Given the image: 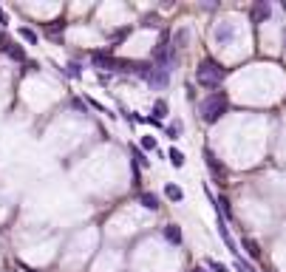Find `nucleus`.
<instances>
[{
  "label": "nucleus",
  "instance_id": "1",
  "mask_svg": "<svg viewBox=\"0 0 286 272\" xmlns=\"http://www.w3.org/2000/svg\"><path fill=\"white\" fill-rule=\"evenodd\" d=\"M227 74H230V68H224L216 57H204V60L199 62V68H196V82L213 94V91H221Z\"/></svg>",
  "mask_w": 286,
  "mask_h": 272
},
{
  "label": "nucleus",
  "instance_id": "2",
  "mask_svg": "<svg viewBox=\"0 0 286 272\" xmlns=\"http://www.w3.org/2000/svg\"><path fill=\"white\" fill-rule=\"evenodd\" d=\"M230 111V99H227V91L221 88V91H213V94H207V97L199 102V116L201 122L207 125H216L221 116Z\"/></svg>",
  "mask_w": 286,
  "mask_h": 272
},
{
  "label": "nucleus",
  "instance_id": "3",
  "mask_svg": "<svg viewBox=\"0 0 286 272\" xmlns=\"http://www.w3.org/2000/svg\"><path fill=\"white\" fill-rule=\"evenodd\" d=\"M201 156H204V165H207V170L213 173V179H216V182H227L230 170H227V167L221 165V162H218L216 153H213L210 148H204V150H201Z\"/></svg>",
  "mask_w": 286,
  "mask_h": 272
},
{
  "label": "nucleus",
  "instance_id": "4",
  "mask_svg": "<svg viewBox=\"0 0 286 272\" xmlns=\"http://www.w3.org/2000/svg\"><path fill=\"white\" fill-rule=\"evenodd\" d=\"M269 17H272V6H269L267 0H258V3L250 9V23L252 26H261V23H267Z\"/></svg>",
  "mask_w": 286,
  "mask_h": 272
},
{
  "label": "nucleus",
  "instance_id": "5",
  "mask_svg": "<svg viewBox=\"0 0 286 272\" xmlns=\"http://www.w3.org/2000/svg\"><path fill=\"white\" fill-rule=\"evenodd\" d=\"M91 60H94L96 68H105V71H113V74H116V62H119V57H113V54H108V51H94L91 54Z\"/></svg>",
  "mask_w": 286,
  "mask_h": 272
},
{
  "label": "nucleus",
  "instance_id": "6",
  "mask_svg": "<svg viewBox=\"0 0 286 272\" xmlns=\"http://www.w3.org/2000/svg\"><path fill=\"white\" fill-rule=\"evenodd\" d=\"M148 85L150 88H156V91H165L167 85H170V71L167 68H153V74H150V79H148Z\"/></svg>",
  "mask_w": 286,
  "mask_h": 272
},
{
  "label": "nucleus",
  "instance_id": "7",
  "mask_svg": "<svg viewBox=\"0 0 286 272\" xmlns=\"http://www.w3.org/2000/svg\"><path fill=\"white\" fill-rule=\"evenodd\" d=\"M159 233H162V238H165L167 244H173V247H182L184 236H182V227H179V224H165V227L159 230Z\"/></svg>",
  "mask_w": 286,
  "mask_h": 272
},
{
  "label": "nucleus",
  "instance_id": "8",
  "mask_svg": "<svg viewBox=\"0 0 286 272\" xmlns=\"http://www.w3.org/2000/svg\"><path fill=\"white\" fill-rule=\"evenodd\" d=\"M0 51H3V54H9L11 60H17V62H23V60H26V51H23V48H20L17 43H11L9 37H0Z\"/></svg>",
  "mask_w": 286,
  "mask_h": 272
},
{
  "label": "nucleus",
  "instance_id": "9",
  "mask_svg": "<svg viewBox=\"0 0 286 272\" xmlns=\"http://www.w3.org/2000/svg\"><path fill=\"white\" fill-rule=\"evenodd\" d=\"M213 37H216V43H218V45H227V43H230V40L235 37L233 23H218L216 31H213Z\"/></svg>",
  "mask_w": 286,
  "mask_h": 272
},
{
  "label": "nucleus",
  "instance_id": "10",
  "mask_svg": "<svg viewBox=\"0 0 286 272\" xmlns=\"http://www.w3.org/2000/svg\"><path fill=\"white\" fill-rule=\"evenodd\" d=\"M139 204H142L145 210H150V213H156L159 207H162L159 196H156V193H150V190H142V193H139Z\"/></svg>",
  "mask_w": 286,
  "mask_h": 272
},
{
  "label": "nucleus",
  "instance_id": "11",
  "mask_svg": "<svg viewBox=\"0 0 286 272\" xmlns=\"http://www.w3.org/2000/svg\"><path fill=\"white\" fill-rule=\"evenodd\" d=\"M187 45H190V28L179 26L173 31V48H176V51H182V48H187Z\"/></svg>",
  "mask_w": 286,
  "mask_h": 272
},
{
  "label": "nucleus",
  "instance_id": "12",
  "mask_svg": "<svg viewBox=\"0 0 286 272\" xmlns=\"http://www.w3.org/2000/svg\"><path fill=\"white\" fill-rule=\"evenodd\" d=\"M218 236H221V241L227 244V250L230 253H238V247H235V241H233V236H230V230H227V221L218 216Z\"/></svg>",
  "mask_w": 286,
  "mask_h": 272
},
{
  "label": "nucleus",
  "instance_id": "13",
  "mask_svg": "<svg viewBox=\"0 0 286 272\" xmlns=\"http://www.w3.org/2000/svg\"><path fill=\"white\" fill-rule=\"evenodd\" d=\"M216 207H218V216H221L224 221H233V204H230V199H227V196H218Z\"/></svg>",
  "mask_w": 286,
  "mask_h": 272
},
{
  "label": "nucleus",
  "instance_id": "14",
  "mask_svg": "<svg viewBox=\"0 0 286 272\" xmlns=\"http://www.w3.org/2000/svg\"><path fill=\"white\" fill-rule=\"evenodd\" d=\"M165 196H167V199H170L173 204L184 202V190H182L179 185H173V182H170V185H165Z\"/></svg>",
  "mask_w": 286,
  "mask_h": 272
},
{
  "label": "nucleus",
  "instance_id": "15",
  "mask_svg": "<svg viewBox=\"0 0 286 272\" xmlns=\"http://www.w3.org/2000/svg\"><path fill=\"white\" fill-rule=\"evenodd\" d=\"M167 114H170V105H167V99H156V102H153V119H156V122H162Z\"/></svg>",
  "mask_w": 286,
  "mask_h": 272
},
{
  "label": "nucleus",
  "instance_id": "16",
  "mask_svg": "<svg viewBox=\"0 0 286 272\" xmlns=\"http://www.w3.org/2000/svg\"><path fill=\"white\" fill-rule=\"evenodd\" d=\"M241 247L247 250V255H250V258H255V261L261 258V244L255 241V238H244V241H241Z\"/></svg>",
  "mask_w": 286,
  "mask_h": 272
},
{
  "label": "nucleus",
  "instance_id": "17",
  "mask_svg": "<svg viewBox=\"0 0 286 272\" xmlns=\"http://www.w3.org/2000/svg\"><path fill=\"white\" fill-rule=\"evenodd\" d=\"M139 23H142V28H159L162 26V17H159L156 11H148V14H142Z\"/></svg>",
  "mask_w": 286,
  "mask_h": 272
},
{
  "label": "nucleus",
  "instance_id": "18",
  "mask_svg": "<svg viewBox=\"0 0 286 272\" xmlns=\"http://www.w3.org/2000/svg\"><path fill=\"white\" fill-rule=\"evenodd\" d=\"M167 159H170V165L173 167H184V153L179 148H170L167 150Z\"/></svg>",
  "mask_w": 286,
  "mask_h": 272
},
{
  "label": "nucleus",
  "instance_id": "19",
  "mask_svg": "<svg viewBox=\"0 0 286 272\" xmlns=\"http://www.w3.org/2000/svg\"><path fill=\"white\" fill-rule=\"evenodd\" d=\"M204 267H207V270H213V272H230V267H227V264H221V261H216V258H204Z\"/></svg>",
  "mask_w": 286,
  "mask_h": 272
},
{
  "label": "nucleus",
  "instance_id": "20",
  "mask_svg": "<svg viewBox=\"0 0 286 272\" xmlns=\"http://www.w3.org/2000/svg\"><path fill=\"white\" fill-rule=\"evenodd\" d=\"M130 156H133V165H142V170H145V167H148L150 165V162H148V159H145V153H142V150H139L136 148V145H133V148H130Z\"/></svg>",
  "mask_w": 286,
  "mask_h": 272
},
{
  "label": "nucleus",
  "instance_id": "21",
  "mask_svg": "<svg viewBox=\"0 0 286 272\" xmlns=\"http://www.w3.org/2000/svg\"><path fill=\"white\" fill-rule=\"evenodd\" d=\"M20 37H23L28 45H37V40H40V37H37V31H34V28H28V26L20 28Z\"/></svg>",
  "mask_w": 286,
  "mask_h": 272
},
{
  "label": "nucleus",
  "instance_id": "22",
  "mask_svg": "<svg viewBox=\"0 0 286 272\" xmlns=\"http://www.w3.org/2000/svg\"><path fill=\"white\" fill-rule=\"evenodd\" d=\"M139 145H142V150H153V153H159L156 136H142V139H139Z\"/></svg>",
  "mask_w": 286,
  "mask_h": 272
},
{
  "label": "nucleus",
  "instance_id": "23",
  "mask_svg": "<svg viewBox=\"0 0 286 272\" xmlns=\"http://www.w3.org/2000/svg\"><path fill=\"white\" fill-rule=\"evenodd\" d=\"M65 74H68L71 79H79V77H82V65H79V62H74V60H71L68 65H65Z\"/></svg>",
  "mask_w": 286,
  "mask_h": 272
},
{
  "label": "nucleus",
  "instance_id": "24",
  "mask_svg": "<svg viewBox=\"0 0 286 272\" xmlns=\"http://www.w3.org/2000/svg\"><path fill=\"white\" fill-rule=\"evenodd\" d=\"M179 133H182V125H179V122H173V125H167V128H165L167 139H179Z\"/></svg>",
  "mask_w": 286,
  "mask_h": 272
},
{
  "label": "nucleus",
  "instance_id": "25",
  "mask_svg": "<svg viewBox=\"0 0 286 272\" xmlns=\"http://www.w3.org/2000/svg\"><path fill=\"white\" fill-rule=\"evenodd\" d=\"M128 34H130V28H116V31H111V40L113 43H122Z\"/></svg>",
  "mask_w": 286,
  "mask_h": 272
},
{
  "label": "nucleus",
  "instance_id": "26",
  "mask_svg": "<svg viewBox=\"0 0 286 272\" xmlns=\"http://www.w3.org/2000/svg\"><path fill=\"white\" fill-rule=\"evenodd\" d=\"M235 267H238V272H255V270H252V264L244 261V258H238V261H235Z\"/></svg>",
  "mask_w": 286,
  "mask_h": 272
},
{
  "label": "nucleus",
  "instance_id": "27",
  "mask_svg": "<svg viewBox=\"0 0 286 272\" xmlns=\"http://www.w3.org/2000/svg\"><path fill=\"white\" fill-rule=\"evenodd\" d=\"M65 28V20H54V23H48V34L51 31H62Z\"/></svg>",
  "mask_w": 286,
  "mask_h": 272
},
{
  "label": "nucleus",
  "instance_id": "28",
  "mask_svg": "<svg viewBox=\"0 0 286 272\" xmlns=\"http://www.w3.org/2000/svg\"><path fill=\"white\" fill-rule=\"evenodd\" d=\"M6 23H9V17H6V11L0 9V26H6Z\"/></svg>",
  "mask_w": 286,
  "mask_h": 272
},
{
  "label": "nucleus",
  "instance_id": "29",
  "mask_svg": "<svg viewBox=\"0 0 286 272\" xmlns=\"http://www.w3.org/2000/svg\"><path fill=\"white\" fill-rule=\"evenodd\" d=\"M190 272H207V267H193Z\"/></svg>",
  "mask_w": 286,
  "mask_h": 272
},
{
  "label": "nucleus",
  "instance_id": "30",
  "mask_svg": "<svg viewBox=\"0 0 286 272\" xmlns=\"http://www.w3.org/2000/svg\"><path fill=\"white\" fill-rule=\"evenodd\" d=\"M284 51H286V28H284Z\"/></svg>",
  "mask_w": 286,
  "mask_h": 272
}]
</instances>
